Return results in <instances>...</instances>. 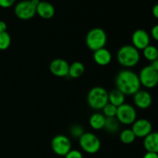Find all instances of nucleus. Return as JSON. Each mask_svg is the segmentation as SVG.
<instances>
[{"label": "nucleus", "instance_id": "1a4fd4ad", "mask_svg": "<svg viewBox=\"0 0 158 158\" xmlns=\"http://www.w3.org/2000/svg\"><path fill=\"white\" fill-rule=\"evenodd\" d=\"M51 148L56 154L65 157L72 148V143L69 137L63 134L55 136L51 141Z\"/></svg>", "mask_w": 158, "mask_h": 158}, {"label": "nucleus", "instance_id": "a878e982", "mask_svg": "<svg viewBox=\"0 0 158 158\" xmlns=\"http://www.w3.org/2000/svg\"><path fill=\"white\" fill-rule=\"evenodd\" d=\"M66 158H83V154L78 150H70L65 156Z\"/></svg>", "mask_w": 158, "mask_h": 158}, {"label": "nucleus", "instance_id": "dca6fc26", "mask_svg": "<svg viewBox=\"0 0 158 158\" xmlns=\"http://www.w3.org/2000/svg\"><path fill=\"white\" fill-rule=\"evenodd\" d=\"M143 148L147 152L158 154V132H151L143 140Z\"/></svg>", "mask_w": 158, "mask_h": 158}, {"label": "nucleus", "instance_id": "aec40b11", "mask_svg": "<svg viewBox=\"0 0 158 158\" xmlns=\"http://www.w3.org/2000/svg\"><path fill=\"white\" fill-rule=\"evenodd\" d=\"M103 128L109 134H115L120 129V122L116 117H106Z\"/></svg>", "mask_w": 158, "mask_h": 158}, {"label": "nucleus", "instance_id": "f257e3e1", "mask_svg": "<svg viewBox=\"0 0 158 158\" xmlns=\"http://www.w3.org/2000/svg\"><path fill=\"white\" fill-rule=\"evenodd\" d=\"M115 84L118 90L126 95H134L140 89V82L137 73L130 69H123L117 73Z\"/></svg>", "mask_w": 158, "mask_h": 158}, {"label": "nucleus", "instance_id": "6ab92c4d", "mask_svg": "<svg viewBox=\"0 0 158 158\" xmlns=\"http://www.w3.org/2000/svg\"><path fill=\"white\" fill-rule=\"evenodd\" d=\"M85 72V66L81 62H74L72 64L69 65V74L68 76H69L72 78H79V77H81Z\"/></svg>", "mask_w": 158, "mask_h": 158}, {"label": "nucleus", "instance_id": "9d476101", "mask_svg": "<svg viewBox=\"0 0 158 158\" xmlns=\"http://www.w3.org/2000/svg\"><path fill=\"white\" fill-rule=\"evenodd\" d=\"M132 46H134L138 50H143L149 46L151 43V37L148 32L144 29H137L133 33L131 37Z\"/></svg>", "mask_w": 158, "mask_h": 158}, {"label": "nucleus", "instance_id": "4468645a", "mask_svg": "<svg viewBox=\"0 0 158 158\" xmlns=\"http://www.w3.org/2000/svg\"><path fill=\"white\" fill-rule=\"evenodd\" d=\"M36 13L41 18L49 19L55 15V8L50 2L40 1V4L36 6Z\"/></svg>", "mask_w": 158, "mask_h": 158}, {"label": "nucleus", "instance_id": "c85d7f7f", "mask_svg": "<svg viewBox=\"0 0 158 158\" xmlns=\"http://www.w3.org/2000/svg\"><path fill=\"white\" fill-rule=\"evenodd\" d=\"M143 158H158V154L153 152H147Z\"/></svg>", "mask_w": 158, "mask_h": 158}, {"label": "nucleus", "instance_id": "7c9ffc66", "mask_svg": "<svg viewBox=\"0 0 158 158\" xmlns=\"http://www.w3.org/2000/svg\"><path fill=\"white\" fill-rule=\"evenodd\" d=\"M152 13H153V15H154L157 19H158V3L157 4L154 5V7H153Z\"/></svg>", "mask_w": 158, "mask_h": 158}, {"label": "nucleus", "instance_id": "0eeeda50", "mask_svg": "<svg viewBox=\"0 0 158 158\" xmlns=\"http://www.w3.org/2000/svg\"><path fill=\"white\" fill-rule=\"evenodd\" d=\"M116 118L122 124H133L137 120V111L132 105L129 103H123L117 107Z\"/></svg>", "mask_w": 158, "mask_h": 158}, {"label": "nucleus", "instance_id": "ddd939ff", "mask_svg": "<svg viewBox=\"0 0 158 158\" xmlns=\"http://www.w3.org/2000/svg\"><path fill=\"white\" fill-rule=\"evenodd\" d=\"M134 96V103L136 106L142 110L148 109L152 103V97L151 94L146 90H139Z\"/></svg>", "mask_w": 158, "mask_h": 158}, {"label": "nucleus", "instance_id": "412c9836", "mask_svg": "<svg viewBox=\"0 0 158 158\" xmlns=\"http://www.w3.org/2000/svg\"><path fill=\"white\" fill-rule=\"evenodd\" d=\"M143 55L147 60L153 62L158 59V49L157 46L149 45L143 49Z\"/></svg>", "mask_w": 158, "mask_h": 158}, {"label": "nucleus", "instance_id": "72a5a7b5", "mask_svg": "<svg viewBox=\"0 0 158 158\" xmlns=\"http://www.w3.org/2000/svg\"><path fill=\"white\" fill-rule=\"evenodd\" d=\"M157 49H158V43H157Z\"/></svg>", "mask_w": 158, "mask_h": 158}, {"label": "nucleus", "instance_id": "a211bd4d", "mask_svg": "<svg viewBox=\"0 0 158 158\" xmlns=\"http://www.w3.org/2000/svg\"><path fill=\"white\" fill-rule=\"evenodd\" d=\"M106 117L103 114L100 113H95L93 114L89 118V125L91 127L96 131H99L104 127Z\"/></svg>", "mask_w": 158, "mask_h": 158}, {"label": "nucleus", "instance_id": "9b49d317", "mask_svg": "<svg viewBox=\"0 0 158 158\" xmlns=\"http://www.w3.org/2000/svg\"><path fill=\"white\" fill-rule=\"evenodd\" d=\"M131 130L135 134L136 137L144 138L152 132V124L147 119H139L134 121Z\"/></svg>", "mask_w": 158, "mask_h": 158}, {"label": "nucleus", "instance_id": "5701e85b", "mask_svg": "<svg viewBox=\"0 0 158 158\" xmlns=\"http://www.w3.org/2000/svg\"><path fill=\"white\" fill-rule=\"evenodd\" d=\"M11 45V36L7 32L0 33V50H6Z\"/></svg>", "mask_w": 158, "mask_h": 158}, {"label": "nucleus", "instance_id": "b1692460", "mask_svg": "<svg viewBox=\"0 0 158 158\" xmlns=\"http://www.w3.org/2000/svg\"><path fill=\"white\" fill-rule=\"evenodd\" d=\"M103 113L105 117H116L117 115V107L111 103H106L103 108Z\"/></svg>", "mask_w": 158, "mask_h": 158}, {"label": "nucleus", "instance_id": "473e14b6", "mask_svg": "<svg viewBox=\"0 0 158 158\" xmlns=\"http://www.w3.org/2000/svg\"><path fill=\"white\" fill-rule=\"evenodd\" d=\"M30 1H31V2H32V4L35 6V7H36V6H38L40 2V0H30Z\"/></svg>", "mask_w": 158, "mask_h": 158}, {"label": "nucleus", "instance_id": "423d86ee", "mask_svg": "<svg viewBox=\"0 0 158 158\" xmlns=\"http://www.w3.org/2000/svg\"><path fill=\"white\" fill-rule=\"evenodd\" d=\"M140 85L148 89H152L158 84V71L151 67V65L142 68L139 73Z\"/></svg>", "mask_w": 158, "mask_h": 158}, {"label": "nucleus", "instance_id": "7ed1b4c3", "mask_svg": "<svg viewBox=\"0 0 158 158\" xmlns=\"http://www.w3.org/2000/svg\"><path fill=\"white\" fill-rule=\"evenodd\" d=\"M106 42H107L106 34L101 28H94L86 34V44L87 47L94 52L104 48Z\"/></svg>", "mask_w": 158, "mask_h": 158}, {"label": "nucleus", "instance_id": "39448f33", "mask_svg": "<svg viewBox=\"0 0 158 158\" xmlns=\"http://www.w3.org/2000/svg\"><path fill=\"white\" fill-rule=\"evenodd\" d=\"M79 143L83 151L94 154L98 152L101 147L100 139L97 135L90 132H86L79 138Z\"/></svg>", "mask_w": 158, "mask_h": 158}, {"label": "nucleus", "instance_id": "f03ea898", "mask_svg": "<svg viewBox=\"0 0 158 158\" xmlns=\"http://www.w3.org/2000/svg\"><path fill=\"white\" fill-rule=\"evenodd\" d=\"M117 61L127 68L134 67L138 64L140 60V52L132 45H125L120 47L117 52Z\"/></svg>", "mask_w": 158, "mask_h": 158}, {"label": "nucleus", "instance_id": "2f4dec72", "mask_svg": "<svg viewBox=\"0 0 158 158\" xmlns=\"http://www.w3.org/2000/svg\"><path fill=\"white\" fill-rule=\"evenodd\" d=\"M151 67L153 68V69H154L155 70L158 71V59L157 60H155L154 61L151 62Z\"/></svg>", "mask_w": 158, "mask_h": 158}, {"label": "nucleus", "instance_id": "6e6552de", "mask_svg": "<svg viewBox=\"0 0 158 158\" xmlns=\"http://www.w3.org/2000/svg\"><path fill=\"white\" fill-rule=\"evenodd\" d=\"M14 12L19 19L29 20L33 18L36 14V7L31 2L30 0H23L15 5Z\"/></svg>", "mask_w": 158, "mask_h": 158}, {"label": "nucleus", "instance_id": "4be33fe9", "mask_svg": "<svg viewBox=\"0 0 158 158\" xmlns=\"http://www.w3.org/2000/svg\"><path fill=\"white\" fill-rule=\"evenodd\" d=\"M136 138L137 137L131 129L123 130L120 134V141L125 144H131V143H134Z\"/></svg>", "mask_w": 158, "mask_h": 158}, {"label": "nucleus", "instance_id": "393cba45", "mask_svg": "<svg viewBox=\"0 0 158 158\" xmlns=\"http://www.w3.org/2000/svg\"><path fill=\"white\" fill-rule=\"evenodd\" d=\"M84 133L83 128L80 125H73L69 129V134L74 138H80Z\"/></svg>", "mask_w": 158, "mask_h": 158}, {"label": "nucleus", "instance_id": "f8f14e48", "mask_svg": "<svg viewBox=\"0 0 158 158\" xmlns=\"http://www.w3.org/2000/svg\"><path fill=\"white\" fill-rule=\"evenodd\" d=\"M69 64L63 59H55L49 64V70L54 76L64 77L69 74Z\"/></svg>", "mask_w": 158, "mask_h": 158}, {"label": "nucleus", "instance_id": "20e7f679", "mask_svg": "<svg viewBox=\"0 0 158 158\" xmlns=\"http://www.w3.org/2000/svg\"><path fill=\"white\" fill-rule=\"evenodd\" d=\"M87 103L94 110H102L108 101V92L102 86H95L89 91Z\"/></svg>", "mask_w": 158, "mask_h": 158}, {"label": "nucleus", "instance_id": "cd10ccee", "mask_svg": "<svg viewBox=\"0 0 158 158\" xmlns=\"http://www.w3.org/2000/svg\"><path fill=\"white\" fill-rule=\"evenodd\" d=\"M151 36L153 37L154 40L158 42V24L155 25L154 26H153V28L151 29Z\"/></svg>", "mask_w": 158, "mask_h": 158}, {"label": "nucleus", "instance_id": "c756f323", "mask_svg": "<svg viewBox=\"0 0 158 158\" xmlns=\"http://www.w3.org/2000/svg\"><path fill=\"white\" fill-rule=\"evenodd\" d=\"M7 29V25L4 21H0V33L1 32H6Z\"/></svg>", "mask_w": 158, "mask_h": 158}, {"label": "nucleus", "instance_id": "bb28decb", "mask_svg": "<svg viewBox=\"0 0 158 158\" xmlns=\"http://www.w3.org/2000/svg\"><path fill=\"white\" fill-rule=\"evenodd\" d=\"M15 2V0H0V7L7 9L11 7Z\"/></svg>", "mask_w": 158, "mask_h": 158}, {"label": "nucleus", "instance_id": "2eb2a0df", "mask_svg": "<svg viewBox=\"0 0 158 158\" xmlns=\"http://www.w3.org/2000/svg\"><path fill=\"white\" fill-rule=\"evenodd\" d=\"M94 60L99 66H107L112 60L111 52L106 48H102L94 52Z\"/></svg>", "mask_w": 158, "mask_h": 158}, {"label": "nucleus", "instance_id": "f3484780", "mask_svg": "<svg viewBox=\"0 0 158 158\" xmlns=\"http://www.w3.org/2000/svg\"><path fill=\"white\" fill-rule=\"evenodd\" d=\"M108 101L111 104L119 107L125 103V95L117 89H113L108 93Z\"/></svg>", "mask_w": 158, "mask_h": 158}]
</instances>
